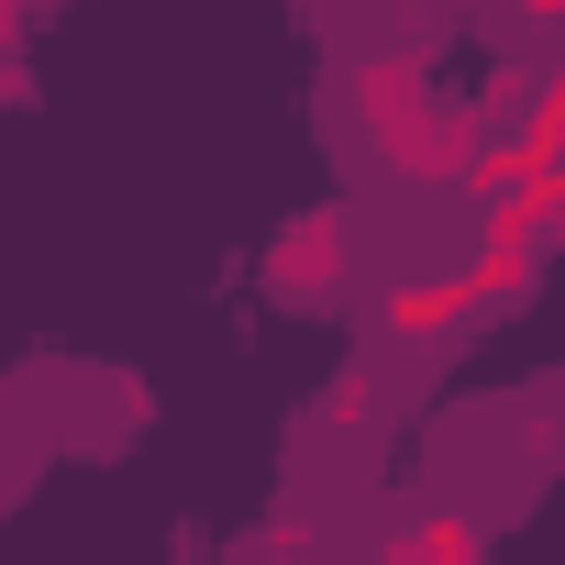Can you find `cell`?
<instances>
[{
  "instance_id": "6da1fadb",
  "label": "cell",
  "mask_w": 565,
  "mask_h": 565,
  "mask_svg": "<svg viewBox=\"0 0 565 565\" xmlns=\"http://www.w3.org/2000/svg\"><path fill=\"white\" fill-rule=\"evenodd\" d=\"M422 45H433V23H411L399 45H366L344 78V100H355V122L399 189H444V178H466L477 145H499V100H433Z\"/></svg>"
},
{
  "instance_id": "7a4b0ae2",
  "label": "cell",
  "mask_w": 565,
  "mask_h": 565,
  "mask_svg": "<svg viewBox=\"0 0 565 565\" xmlns=\"http://www.w3.org/2000/svg\"><path fill=\"white\" fill-rule=\"evenodd\" d=\"M344 277H355V211L344 200H311L266 233V300L277 311H333Z\"/></svg>"
},
{
  "instance_id": "3957f363",
  "label": "cell",
  "mask_w": 565,
  "mask_h": 565,
  "mask_svg": "<svg viewBox=\"0 0 565 565\" xmlns=\"http://www.w3.org/2000/svg\"><path fill=\"white\" fill-rule=\"evenodd\" d=\"M532 266H543V211L510 189V200H488V222H477V244H466V300H477V322L488 311H510V300H532Z\"/></svg>"
},
{
  "instance_id": "277c9868",
  "label": "cell",
  "mask_w": 565,
  "mask_h": 565,
  "mask_svg": "<svg viewBox=\"0 0 565 565\" xmlns=\"http://www.w3.org/2000/svg\"><path fill=\"white\" fill-rule=\"evenodd\" d=\"M477 322V300H466V277H399V289L377 300V333L399 344V355H433V344H455Z\"/></svg>"
},
{
  "instance_id": "5b68a950",
  "label": "cell",
  "mask_w": 565,
  "mask_h": 565,
  "mask_svg": "<svg viewBox=\"0 0 565 565\" xmlns=\"http://www.w3.org/2000/svg\"><path fill=\"white\" fill-rule=\"evenodd\" d=\"M477 554H488V532L466 510H444V499L411 510V532H399V565H477Z\"/></svg>"
},
{
  "instance_id": "8992f818",
  "label": "cell",
  "mask_w": 565,
  "mask_h": 565,
  "mask_svg": "<svg viewBox=\"0 0 565 565\" xmlns=\"http://www.w3.org/2000/svg\"><path fill=\"white\" fill-rule=\"evenodd\" d=\"M366 399H377L366 377H333V388H322V433H355V422H366Z\"/></svg>"
},
{
  "instance_id": "52a82bcc",
  "label": "cell",
  "mask_w": 565,
  "mask_h": 565,
  "mask_svg": "<svg viewBox=\"0 0 565 565\" xmlns=\"http://www.w3.org/2000/svg\"><path fill=\"white\" fill-rule=\"evenodd\" d=\"M23 67V0H0V78Z\"/></svg>"
},
{
  "instance_id": "ba28073f",
  "label": "cell",
  "mask_w": 565,
  "mask_h": 565,
  "mask_svg": "<svg viewBox=\"0 0 565 565\" xmlns=\"http://www.w3.org/2000/svg\"><path fill=\"white\" fill-rule=\"evenodd\" d=\"M510 23H565V0H499Z\"/></svg>"
},
{
  "instance_id": "9c48e42d",
  "label": "cell",
  "mask_w": 565,
  "mask_h": 565,
  "mask_svg": "<svg viewBox=\"0 0 565 565\" xmlns=\"http://www.w3.org/2000/svg\"><path fill=\"white\" fill-rule=\"evenodd\" d=\"M543 444H554V455H565V422H554V433H543Z\"/></svg>"
}]
</instances>
